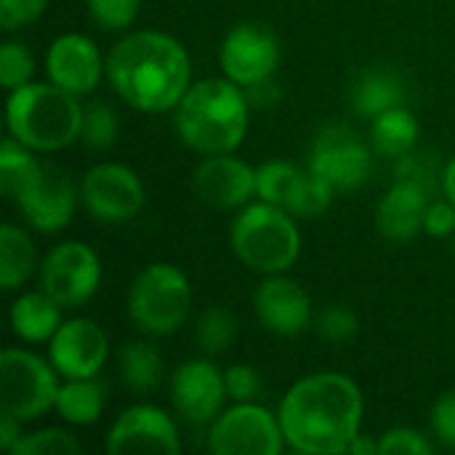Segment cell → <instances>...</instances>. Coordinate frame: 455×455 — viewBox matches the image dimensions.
Masks as SVG:
<instances>
[{
  "instance_id": "7a4b0ae2",
  "label": "cell",
  "mask_w": 455,
  "mask_h": 455,
  "mask_svg": "<svg viewBox=\"0 0 455 455\" xmlns=\"http://www.w3.org/2000/svg\"><path fill=\"white\" fill-rule=\"evenodd\" d=\"M107 80L133 109L168 112L192 85L187 48L157 29L128 32L107 53Z\"/></svg>"
},
{
  "instance_id": "ffe728a7",
  "label": "cell",
  "mask_w": 455,
  "mask_h": 455,
  "mask_svg": "<svg viewBox=\"0 0 455 455\" xmlns=\"http://www.w3.org/2000/svg\"><path fill=\"white\" fill-rule=\"evenodd\" d=\"M432 195L416 184L395 181L392 189L376 205V229L392 243H408L424 232V219Z\"/></svg>"
},
{
  "instance_id": "cb8c5ba5",
  "label": "cell",
  "mask_w": 455,
  "mask_h": 455,
  "mask_svg": "<svg viewBox=\"0 0 455 455\" xmlns=\"http://www.w3.org/2000/svg\"><path fill=\"white\" fill-rule=\"evenodd\" d=\"M371 141L379 155L403 157V155L413 152L419 144V120L405 107L381 112L371 123Z\"/></svg>"
},
{
  "instance_id": "4dcf8cb0",
  "label": "cell",
  "mask_w": 455,
  "mask_h": 455,
  "mask_svg": "<svg viewBox=\"0 0 455 455\" xmlns=\"http://www.w3.org/2000/svg\"><path fill=\"white\" fill-rule=\"evenodd\" d=\"M83 451L80 440L67 429H40L32 435H24L11 455H75Z\"/></svg>"
},
{
  "instance_id": "d6986e66",
  "label": "cell",
  "mask_w": 455,
  "mask_h": 455,
  "mask_svg": "<svg viewBox=\"0 0 455 455\" xmlns=\"http://www.w3.org/2000/svg\"><path fill=\"white\" fill-rule=\"evenodd\" d=\"M253 309L259 323L277 336H299L312 323V301L307 291L280 275H267L253 293Z\"/></svg>"
},
{
  "instance_id": "7bdbcfd3",
  "label": "cell",
  "mask_w": 455,
  "mask_h": 455,
  "mask_svg": "<svg viewBox=\"0 0 455 455\" xmlns=\"http://www.w3.org/2000/svg\"><path fill=\"white\" fill-rule=\"evenodd\" d=\"M347 453L376 455V453H379V440H371V437H365V435H357V437H355V440L349 443Z\"/></svg>"
},
{
  "instance_id": "e575fe53",
  "label": "cell",
  "mask_w": 455,
  "mask_h": 455,
  "mask_svg": "<svg viewBox=\"0 0 455 455\" xmlns=\"http://www.w3.org/2000/svg\"><path fill=\"white\" fill-rule=\"evenodd\" d=\"M437 163L432 155H416V152H408L403 157H397V171H395V181H408V184H416L421 187L424 192L435 195V187H437Z\"/></svg>"
},
{
  "instance_id": "484cf974",
  "label": "cell",
  "mask_w": 455,
  "mask_h": 455,
  "mask_svg": "<svg viewBox=\"0 0 455 455\" xmlns=\"http://www.w3.org/2000/svg\"><path fill=\"white\" fill-rule=\"evenodd\" d=\"M117 371H120L123 384L139 395L157 389L163 381V360H160L157 349L144 341L123 344V349L117 355Z\"/></svg>"
},
{
  "instance_id": "9c48e42d",
  "label": "cell",
  "mask_w": 455,
  "mask_h": 455,
  "mask_svg": "<svg viewBox=\"0 0 455 455\" xmlns=\"http://www.w3.org/2000/svg\"><path fill=\"white\" fill-rule=\"evenodd\" d=\"M309 171L336 192L360 189L373 171L368 144L349 125H325L309 147Z\"/></svg>"
},
{
  "instance_id": "4316f807",
  "label": "cell",
  "mask_w": 455,
  "mask_h": 455,
  "mask_svg": "<svg viewBox=\"0 0 455 455\" xmlns=\"http://www.w3.org/2000/svg\"><path fill=\"white\" fill-rule=\"evenodd\" d=\"M307 171H301L299 165L288 163V160H269L264 165L256 168V195L264 203L280 205L285 211V203L291 197V192L296 189V184L301 181Z\"/></svg>"
},
{
  "instance_id": "7c38bea8",
  "label": "cell",
  "mask_w": 455,
  "mask_h": 455,
  "mask_svg": "<svg viewBox=\"0 0 455 455\" xmlns=\"http://www.w3.org/2000/svg\"><path fill=\"white\" fill-rule=\"evenodd\" d=\"M11 200L21 211V216L43 235L61 232L69 227L75 208H77V192L69 176L59 168L40 165L13 195Z\"/></svg>"
},
{
  "instance_id": "d590c367",
  "label": "cell",
  "mask_w": 455,
  "mask_h": 455,
  "mask_svg": "<svg viewBox=\"0 0 455 455\" xmlns=\"http://www.w3.org/2000/svg\"><path fill=\"white\" fill-rule=\"evenodd\" d=\"M379 453L387 455H432L435 445L427 440V435H421L419 429L411 427H397L389 429L379 437Z\"/></svg>"
},
{
  "instance_id": "3957f363",
  "label": "cell",
  "mask_w": 455,
  "mask_h": 455,
  "mask_svg": "<svg viewBox=\"0 0 455 455\" xmlns=\"http://www.w3.org/2000/svg\"><path fill=\"white\" fill-rule=\"evenodd\" d=\"M181 141L200 155L235 152L248 133L251 104L229 77H205L187 88L173 107Z\"/></svg>"
},
{
  "instance_id": "83f0119b",
  "label": "cell",
  "mask_w": 455,
  "mask_h": 455,
  "mask_svg": "<svg viewBox=\"0 0 455 455\" xmlns=\"http://www.w3.org/2000/svg\"><path fill=\"white\" fill-rule=\"evenodd\" d=\"M237 336V320L227 307H208L195 328V339L205 355H221Z\"/></svg>"
},
{
  "instance_id": "ac0fdd59",
  "label": "cell",
  "mask_w": 455,
  "mask_h": 455,
  "mask_svg": "<svg viewBox=\"0 0 455 455\" xmlns=\"http://www.w3.org/2000/svg\"><path fill=\"white\" fill-rule=\"evenodd\" d=\"M192 184L205 205L221 211L245 208L256 195V171L232 152L205 155V160L195 171Z\"/></svg>"
},
{
  "instance_id": "8d00e7d4",
  "label": "cell",
  "mask_w": 455,
  "mask_h": 455,
  "mask_svg": "<svg viewBox=\"0 0 455 455\" xmlns=\"http://www.w3.org/2000/svg\"><path fill=\"white\" fill-rule=\"evenodd\" d=\"M224 384H227V397L232 403H253L261 392V376L256 368L245 363H235L224 371Z\"/></svg>"
},
{
  "instance_id": "2e32d148",
  "label": "cell",
  "mask_w": 455,
  "mask_h": 455,
  "mask_svg": "<svg viewBox=\"0 0 455 455\" xmlns=\"http://www.w3.org/2000/svg\"><path fill=\"white\" fill-rule=\"evenodd\" d=\"M227 397L224 373L211 360H187L171 376V403L189 424H208Z\"/></svg>"
},
{
  "instance_id": "e0dca14e",
  "label": "cell",
  "mask_w": 455,
  "mask_h": 455,
  "mask_svg": "<svg viewBox=\"0 0 455 455\" xmlns=\"http://www.w3.org/2000/svg\"><path fill=\"white\" fill-rule=\"evenodd\" d=\"M45 69L51 83L75 96H83L99 85L101 75L107 72V61L91 37L80 32H67L48 45Z\"/></svg>"
},
{
  "instance_id": "277c9868",
  "label": "cell",
  "mask_w": 455,
  "mask_h": 455,
  "mask_svg": "<svg viewBox=\"0 0 455 455\" xmlns=\"http://www.w3.org/2000/svg\"><path fill=\"white\" fill-rule=\"evenodd\" d=\"M8 133L35 152H56L80 139L83 107L56 83H27L8 91Z\"/></svg>"
},
{
  "instance_id": "5bb4252c",
  "label": "cell",
  "mask_w": 455,
  "mask_h": 455,
  "mask_svg": "<svg viewBox=\"0 0 455 455\" xmlns=\"http://www.w3.org/2000/svg\"><path fill=\"white\" fill-rule=\"evenodd\" d=\"M109 339L104 328L88 317L64 320L51 339V365L64 379H93L104 368Z\"/></svg>"
},
{
  "instance_id": "f35d334b",
  "label": "cell",
  "mask_w": 455,
  "mask_h": 455,
  "mask_svg": "<svg viewBox=\"0 0 455 455\" xmlns=\"http://www.w3.org/2000/svg\"><path fill=\"white\" fill-rule=\"evenodd\" d=\"M432 429L437 440L448 448H455V389L445 392L432 408Z\"/></svg>"
},
{
  "instance_id": "603a6c76",
  "label": "cell",
  "mask_w": 455,
  "mask_h": 455,
  "mask_svg": "<svg viewBox=\"0 0 455 455\" xmlns=\"http://www.w3.org/2000/svg\"><path fill=\"white\" fill-rule=\"evenodd\" d=\"M107 403V387L93 379H67L59 387L53 411L72 427H91L101 419Z\"/></svg>"
},
{
  "instance_id": "74e56055",
  "label": "cell",
  "mask_w": 455,
  "mask_h": 455,
  "mask_svg": "<svg viewBox=\"0 0 455 455\" xmlns=\"http://www.w3.org/2000/svg\"><path fill=\"white\" fill-rule=\"evenodd\" d=\"M48 0H0V24L3 29H16L32 24L43 16Z\"/></svg>"
},
{
  "instance_id": "1f68e13d",
  "label": "cell",
  "mask_w": 455,
  "mask_h": 455,
  "mask_svg": "<svg viewBox=\"0 0 455 455\" xmlns=\"http://www.w3.org/2000/svg\"><path fill=\"white\" fill-rule=\"evenodd\" d=\"M35 75V59L24 43L8 40L0 48V83L5 91H13L19 85L32 83Z\"/></svg>"
},
{
  "instance_id": "44dd1931",
  "label": "cell",
  "mask_w": 455,
  "mask_h": 455,
  "mask_svg": "<svg viewBox=\"0 0 455 455\" xmlns=\"http://www.w3.org/2000/svg\"><path fill=\"white\" fill-rule=\"evenodd\" d=\"M61 304L56 299H51L45 291H35V293H21L13 304H11V331L27 341V344H40V341H51L53 333L59 331L61 320Z\"/></svg>"
},
{
  "instance_id": "d6a6232c",
  "label": "cell",
  "mask_w": 455,
  "mask_h": 455,
  "mask_svg": "<svg viewBox=\"0 0 455 455\" xmlns=\"http://www.w3.org/2000/svg\"><path fill=\"white\" fill-rule=\"evenodd\" d=\"M315 325H317V333H320L325 341H331V344H344V341L355 339V336H357V328H360L357 315H355L349 307H341V304L325 307V309L317 315Z\"/></svg>"
},
{
  "instance_id": "ee69618b",
  "label": "cell",
  "mask_w": 455,
  "mask_h": 455,
  "mask_svg": "<svg viewBox=\"0 0 455 455\" xmlns=\"http://www.w3.org/2000/svg\"><path fill=\"white\" fill-rule=\"evenodd\" d=\"M443 189H445V197L455 205V155L443 171Z\"/></svg>"
},
{
  "instance_id": "5b68a950",
  "label": "cell",
  "mask_w": 455,
  "mask_h": 455,
  "mask_svg": "<svg viewBox=\"0 0 455 455\" xmlns=\"http://www.w3.org/2000/svg\"><path fill=\"white\" fill-rule=\"evenodd\" d=\"M229 243L235 256L259 275H280L291 269L301 253L296 219L272 203H248L235 219Z\"/></svg>"
},
{
  "instance_id": "52a82bcc",
  "label": "cell",
  "mask_w": 455,
  "mask_h": 455,
  "mask_svg": "<svg viewBox=\"0 0 455 455\" xmlns=\"http://www.w3.org/2000/svg\"><path fill=\"white\" fill-rule=\"evenodd\" d=\"M56 368L27 349H3L0 355V405L3 413L24 421H35L48 413L59 395Z\"/></svg>"
},
{
  "instance_id": "b9f144b4",
  "label": "cell",
  "mask_w": 455,
  "mask_h": 455,
  "mask_svg": "<svg viewBox=\"0 0 455 455\" xmlns=\"http://www.w3.org/2000/svg\"><path fill=\"white\" fill-rule=\"evenodd\" d=\"M21 421L8 416V413H0V448L5 453H11L16 448V443L21 440Z\"/></svg>"
},
{
  "instance_id": "ab89813d",
  "label": "cell",
  "mask_w": 455,
  "mask_h": 455,
  "mask_svg": "<svg viewBox=\"0 0 455 455\" xmlns=\"http://www.w3.org/2000/svg\"><path fill=\"white\" fill-rule=\"evenodd\" d=\"M424 229L432 237H448L455 235V205L451 200H429Z\"/></svg>"
},
{
  "instance_id": "f1b7e54d",
  "label": "cell",
  "mask_w": 455,
  "mask_h": 455,
  "mask_svg": "<svg viewBox=\"0 0 455 455\" xmlns=\"http://www.w3.org/2000/svg\"><path fill=\"white\" fill-rule=\"evenodd\" d=\"M333 195H336V189L307 168V173L301 176V181L291 192V197L285 203V211L293 219H315V216H320V213H325L331 208Z\"/></svg>"
},
{
  "instance_id": "60d3db41",
  "label": "cell",
  "mask_w": 455,
  "mask_h": 455,
  "mask_svg": "<svg viewBox=\"0 0 455 455\" xmlns=\"http://www.w3.org/2000/svg\"><path fill=\"white\" fill-rule=\"evenodd\" d=\"M243 91H245L248 104L256 107V109H269V107H275L280 101V83L275 80V75L264 77V80H259V83H253V85H248Z\"/></svg>"
},
{
  "instance_id": "d4e9b609",
  "label": "cell",
  "mask_w": 455,
  "mask_h": 455,
  "mask_svg": "<svg viewBox=\"0 0 455 455\" xmlns=\"http://www.w3.org/2000/svg\"><path fill=\"white\" fill-rule=\"evenodd\" d=\"M35 269V245L16 224L0 227V285L3 291L19 288Z\"/></svg>"
},
{
  "instance_id": "8992f818",
  "label": "cell",
  "mask_w": 455,
  "mask_h": 455,
  "mask_svg": "<svg viewBox=\"0 0 455 455\" xmlns=\"http://www.w3.org/2000/svg\"><path fill=\"white\" fill-rule=\"evenodd\" d=\"M192 309V285L173 264L144 267L128 288V315L149 336L176 333Z\"/></svg>"
},
{
  "instance_id": "9a60e30c",
  "label": "cell",
  "mask_w": 455,
  "mask_h": 455,
  "mask_svg": "<svg viewBox=\"0 0 455 455\" xmlns=\"http://www.w3.org/2000/svg\"><path fill=\"white\" fill-rule=\"evenodd\" d=\"M179 432L171 416L155 405H133L117 416L107 435V453H179Z\"/></svg>"
},
{
  "instance_id": "7402d4cb",
  "label": "cell",
  "mask_w": 455,
  "mask_h": 455,
  "mask_svg": "<svg viewBox=\"0 0 455 455\" xmlns=\"http://www.w3.org/2000/svg\"><path fill=\"white\" fill-rule=\"evenodd\" d=\"M352 109L363 117H379L395 107H405V85L389 69H365L355 77L352 91Z\"/></svg>"
},
{
  "instance_id": "6da1fadb",
  "label": "cell",
  "mask_w": 455,
  "mask_h": 455,
  "mask_svg": "<svg viewBox=\"0 0 455 455\" xmlns=\"http://www.w3.org/2000/svg\"><path fill=\"white\" fill-rule=\"evenodd\" d=\"M363 392L341 373H312L299 379L283 397L277 419L288 448L307 455L347 453L360 435Z\"/></svg>"
},
{
  "instance_id": "30bf717a",
  "label": "cell",
  "mask_w": 455,
  "mask_h": 455,
  "mask_svg": "<svg viewBox=\"0 0 455 455\" xmlns=\"http://www.w3.org/2000/svg\"><path fill=\"white\" fill-rule=\"evenodd\" d=\"M101 283V261L93 248L77 240L59 243L40 264V288L64 309L85 304Z\"/></svg>"
},
{
  "instance_id": "836d02e7",
  "label": "cell",
  "mask_w": 455,
  "mask_h": 455,
  "mask_svg": "<svg viewBox=\"0 0 455 455\" xmlns=\"http://www.w3.org/2000/svg\"><path fill=\"white\" fill-rule=\"evenodd\" d=\"M85 3H88L91 19L101 29H109V32L131 27L141 5V0H85Z\"/></svg>"
},
{
  "instance_id": "4fadbf2b",
  "label": "cell",
  "mask_w": 455,
  "mask_h": 455,
  "mask_svg": "<svg viewBox=\"0 0 455 455\" xmlns=\"http://www.w3.org/2000/svg\"><path fill=\"white\" fill-rule=\"evenodd\" d=\"M219 64L224 77H229L240 88L272 77L280 64L277 35L264 24L243 21L227 32L219 51Z\"/></svg>"
},
{
  "instance_id": "ba28073f",
  "label": "cell",
  "mask_w": 455,
  "mask_h": 455,
  "mask_svg": "<svg viewBox=\"0 0 455 455\" xmlns=\"http://www.w3.org/2000/svg\"><path fill=\"white\" fill-rule=\"evenodd\" d=\"M280 419L256 403H235L211 421L208 451L219 455H277L285 448Z\"/></svg>"
},
{
  "instance_id": "f546056e",
  "label": "cell",
  "mask_w": 455,
  "mask_h": 455,
  "mask_svg": "<svg viewBox=\"0 0 455 455\" xmlns=\"http://www.w3.org/2000/svg\"><path fill=\"white\" fill-rule=\"evenodd\" d=\"M120 120L109 104L93 101L83 109V125H80V141L96 152L109 149L117 139Z\"/></svg>"
},
{
  "instance_id": "8fae6325",
  "label": "cell",
  "mask_w": 455,
  "mask_h": 455,
  "mask_svg": "<svg viewBox=\"0 0 455 455\" xmlns=\"http://www.w3.org/2000/svg\"><path fill=\"white\" fill-rule=\"evenodd\" d=\"M80 203L101 224H123L144 208V184L128 165L99 163L83 176Z\"/></svg>"
}]
</instances>
